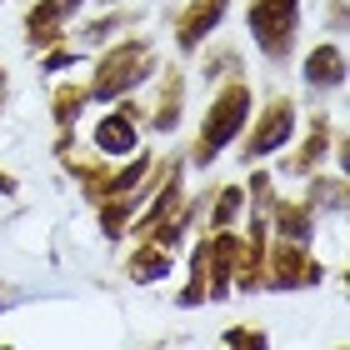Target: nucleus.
Here are the masks:
<instances>
[{
  "label": "nucleus",
  "mask_w": 350,
  "mask_h": 350,
  "mask_svg": "<svg viewBox=\"0 0 350 350\" xmlns=\"http://www.w3.org/2000/svg\"><path fill=\"white\" fill-rule=\"evenodd\" d=\"M241 205H245V190H241V185H226V190H220L215 215H211V220H215V230H220V226H230V220L241 215Z\"/></svg>",
  "instance_id": "15"
},
{
  "label": "nucleus",
  "mask_w": 350,
  "mask_h": 350,
  "mask_svg": "<svg viewBox=\"0 0 350 350\" xmlns=\"http://www.w3.org/2000/svg\"><path fill=\"white\" fill-rule=\"evenodd\" d=\"M226 5L230 0H190L180 10V21H175V45H180V51H196V45L226 21Z\"/></svg>",
  "instance_id": "6"
},
{
  "label": "nucleus",
  "mask_w": 350,
  "mask_h": 350,
  "mask_svg": "<svg viewBox=\"0 0 350 350\" xmlns=\"http://www.w3.org/2000/svg\"><path fill=\"white\" fill-rule=\"evenodd\" d=\"M275 226L285 241H306L310 235V205H275Z\"/></svg>",
  "instance_id": "13"
},
{
  "label": "nucleus",
  "mask_w": 350,
  "mask_h": 350,
  "mask_svg": "<svg viewBox=\"0 0 350 350\" xmlns=\"http://www.w3.org/2000/svg\"><path fill=\"white\" fill-rule=\"evenodd\" d=\"M95 146L100 155H131L135 150V110H116L95 125Z\"/></svg>",
  "instance_id": "10"
},
{
  "label": "nucleus",
  "mask_w": 350,
  "mask_h": 350,
  "mask_svg": "<svg viewBox=\"0 0 350 350\" xmlns=\"http://www.w3.org/2000/svg\"><path fill=\"white\" fill-rule=\"evenodd\" d=\"M0 90H5V81H0Z\"/></svg>",
  "instance_id": "20"
},
{
  "label": "nucleus",
  "mask_w": 350,
  "mask_h": 350,
  "mask_svg": "<svg viewBox=\"0 0 350 350\" xmlns=\"http://www.w3.org/2000/svg\"><path fill=\"white\" fill-rule=\"evenodd\" d=\"M245 120H250V85H226L211 100V110H205V120H200V140H196V165H211L226 146H235V135L245 131Z\"/></svg>",
  "instance_id": "1"
},
{
  "label": "nucleus",
  "mask_w": 350,
  "mask_h": 350,
  "mask_svg": "<svg viewBox=\"0 0 350 350\" xmlns=\"http://www.w3.org/2000/svg\"><path fill=\"white\" fill-rule=\"evenodd\" d=\"M321 280V265L306 256V241H280L270 250V265H265V285L275 291H291V285H315Z\"/></svg>",
  "instance_id": "5"
},
{
  "label": "nucleus",
  "mask_w": 350,
  "mask_h": 350,
  "mask_svg": "<svg viewBox=\"0 0 350 350\" xmlns=\"http://www.w3.org/2000/svg\"><path fill=\"white\" fill-rule=\"evenodd\" d=\"M300 0H250V36H256L265 60H285L295 45Z\"/></svg>",
  "instance_id": "3"
},
{
  "label": "nucleus",
  "mask_w": 350,
  "mask_h": 350,
  "mask_svg": "<svg viewBox=\"0 0 350 350\" xmlns=\"http://www.w3.org/2000/svg\"><path fill=\"white\" fill-rule=\"evenodd\" d=\"M180 100H185V75H165V85H161V105H155V131H175L180 125Z\"/></svg>",
  "instance_id": "11"
},
{
  "label": "nucleus",
  "mask_w": 350,
  "mask_h": 350,
  "mask_svg": "<svg viewBox=\"0 0 350 350\" xmlns=\"http://www.w3.org/2000/svg\"><path fill=\"white\" fill-rule=\"evenodd\" d=\"M226 340H230V345H265V336H256V330H230Z\"/></svg>",
  "instance_id": "18"
},
{
  "label": "nucleus",
  "mask_w": 350,
  "mask_h": 350,
  "mask_svg": "<svg viewBox=\"0 0 350 350\" xmlns=\"http://www.w3.org/2000/svg\"><path fill=\"white\" fill-rule=\"evenodd\" d=\"M146 75H155V51H150L146 40H125V45H116V51L95 66L90 95H95V100H116V95L135 90Z\"/></svg>",
  "instance_id": "2"
},
{
  "label": "nucleus",
  "mask_w": 350,
  "mask_h": 350,
  "mask_svg": "<svg viewBox=\"0 0 350 350\" xmlns=\"http://www.w3.org/2000/svg\"><path fill=\"white\" fill-rule=\"evenodd\" d=\"M170 270V256H165V245L155 250V241H146L135 250V260H131V280H140V285H150V280H161Z\"/></svg>",
  "instance_id": "12"
},
{
  "label": "nucleus",
  "mask_w": 350,
  "mask_h": 350,
  "mask_svg": "<svg viewBox=\"0 0 350 350\" xmlns=\"http://www.w3.org/2000/svg\"><path fill=\"white\" fill-rule=\"evenodd\" d=\"M100 5H110V0H100Z\"/></svg>",
  "instance_id": "19"
},
{
  "label": "nucleus",
  "mask_w": 350,
  "mask_h": 350,
  "mask_svg": "<svg viewBox=\"0 0 350 350\" xmlns=\"http://www.w3.org/2000/svg\"><path fill=\"white\" fill-rule=\"evenodd\" d=\"M81 5H85V0H40V5L25 15V40H30V45L60 40V25H66Z\"/></svg>",
  "instance_id": "8"
},
{
  "label": "nucleus",
  "mask_w": 350,
  "mask_h": 350,
  "mask_svg": "<svg viewBox=\"0 0 350 350\" xmlns=\"http://www.w3.org/2000/svg\"><path fill=\"white\" fill-rule=\"evenodd\" d=\"M325 146H330V125L315 116V131H310V140H306V150L295 155V170H310V165H321L325 161Z\"/></svg>",
  "instance_id": "14"
},
{
  "label": "nucleus",
  "mask_w": 350,
  "mask_h": 350,
  "mask_svg": "<svg viewBox=\"0 0 350 350\" xmlns=\"http://www.w3.org/2000/svg\"><path fill=\"white\" fill-rule=\"evenodd\" d=\"M81 105H85V90H70V85H66V90L55 95V120H60V125L75 120V110H81Z\"/></svg>",
  "instance_id": "17"
},
{
  "label": "nucleus",
  "mask_w": 350,
  "mask_h": 350,
  "mask_svg": "<svg viewBox=\"0 0 350 350\" xmlns=\"http://www.w3.org/2000/svg\"><path fill=\"white\" fill-rule=\"evenodd\" d=\"M205 260H211V285H205V295H226L235 270H241V235H230V226H220V235L211 245H205Z\"/></svg>",
  "instance_id": "7"
},
{
  "label": "nucleus",
  "mask_w": 350,
  "mask_h": 350,
  "mask_svg": "<svg viewBox=\"0 0 350 350\" xmlns=\"http://www.w3.org/2000/svg\"><path fill=\"white\" fill-rule=\"evenodd\" d=\"M306 205H310V211H315V205H325V211H340V180H315Z\"/></svg>",
  "instance_id": "16"
},
{
  "label": "nucleus",
  "mask_w": 350,
  "mask_h": 350,
  "mask_svg": "<svg viewBox=\"0 0 350 350\" xmlns=\"http://www.w3.org/2000/svg\"><path fill=\"white\" fill-rule=\"evenodd\" d=\"M345 81V55L340 45H315V51L306 55V85L310 90H336Z\"/></svg>",
  "instance_id": "9"
},
{
  "label": "nucleus",
  "mask_w": 350,
  "mask_h": 350,
  "mask_svg": "<svg viewBox=\"0 0 350 350\" xmlns=\"http://www.w3.org/2000/svg\"><path fill=\"white\" fill-rule=\"evenodd\" d=\"M291 131H295V105H291V95H275V100L265 105V116L256 120V131H250L245 155L250 161H265L270 150H280L285 140H291Z\"/></svg>",
  "instance_id": "4"
}]
</instances>
